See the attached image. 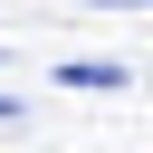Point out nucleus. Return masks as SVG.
I'll return each mask as SVG.
<instances>
[{
	"label": "nucleus",
	"instance_id": "nucleus-3",
	"mask_svg": "<svg viewBox=\"0 0 153 153\" xmlns=\"http://www.w3.org/2000/svg\"><path fill=\"white\" fill-rule=\"evenodd\" d=\"M0 124H19V96H0Z\"/></svg>",
	"mask_w": 153,
	"mask_h": 153
},
{
	"label": "nucleus",
	"instance_id": "nucleus-1",
	"mask_svg": "<svg viewBox=\"0 0 153 153\" xmlns=\"http://www.w3.org/2000/svg\"><path fill=\"white\" fill-rule=\"evenodd\" d=\"M48 76H57L67 96H124V86H134V67H124V57H57Z\"/></svg>",
	"mask_w": 153,
	"mask_h": 153
},
{
	"label": "nucleus",
	"instance_id": "nucleus-2",
	"mask_svg": "<svg viewBox=\"0 0 153 153\" xmlns=\"http://www.w3.org/2000/svg\"><path fill=\"white\" fill-rule=\"evenodd\" d=\"M86 10H153V0H86Z\"/></svg>",
	"mask_w": 153,
	"mask_h": 153
}]
</instances>
